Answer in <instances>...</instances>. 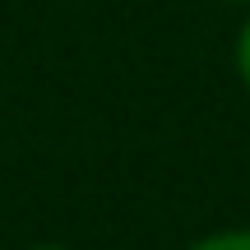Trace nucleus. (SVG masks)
Masks as SVG:
<instances>
[{"mask_svg":"<svg viewBox=\"0 0 250 250\" xmlns=\"http://www.w3.org/2000/svg\"><path fill=\"white\" fill-rule=\"evenodd\" d=\"M236 74H241V83L250 88V19H246L241 37H236Z\"/></svg>","mask_w":250,"mask_h":250,"instance_id":"f03ea898","label":"nucleus"},{"mask_svg":"<svg viewBox=\"0 0 250 250\" xmlns=\"http://www.w3.org/2000/svg\"><path fill=\"white\" fill-rule=\"evenodd\" d=\"M37 250H61V246H37Z\"/></svg>","mask_w":250,"mask_h":250,"instance_id":"7ed1b4c3","label":"nucleus"},{"mask_svg":"<svg viewBox=\"0 0 250 250\" xmlns=\"http://www.w3.org/2000/svg\"><path fill=\"white\" fill-rule=\"evenodd\" d=\"M227 5H246V0H227Z\"/></svg>","mask_w":250,"mask_h":250,"instance_id":"20e7f679","label":"nucleus"},{"mask_svg":"<svg viewBox=\"0 0 250 250\" xmlns=\"http://www.w3.org/2000/svg\"><path fill=\"white\" fill-rule=\"evenodd\" d=\"M190 250H250V227H241V232H218V236H204L199 246Z\"/></svg>","mask_w":250,"mask_h":250,"instance_id":"f257e3e1","label":"nucleus"}]
</instances>
